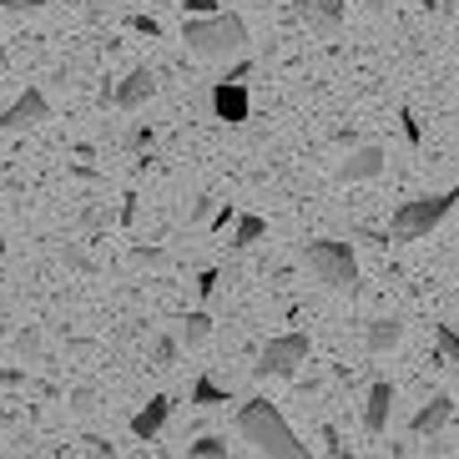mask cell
<instances>
[{
	"label": "cell",
	"instance_id": "277c9868",
	"mask_svg": "<svg viewBox=\"0 0 459 459\" xmlns=\"http://www.w3.org/2000/svg\"><path fill=\"white\" fill-rule=\"evenodd\" d=\"M459 203V187H445V192H424V197H409L399 212H394V238L399 243H419V238H429Z\"/></svg>",
	"mask_w": 459,
	"mask_h": 459
},
{
	"label": "cell",
	"instance_id": "ac0fdd59",
	"mask_svg": "<svg viewBox=\"0 0 459 459\" xmlns=\"http://www.w3.org/2000/svg\"><path fill=\"white\" fill-rule=\"evenodd\" d=\"M147 359H152V368H172L177 359H182V343H177L172 333H162V338H152V349H147Z\"/></svg>",
	"mask_w": 459,
	"mask_h": 459
},
{
	"label": "cell",
	"instance_id": "3957f363",
	"mask_svg": "<svg viewBox=\"0 0 459 459\" xmlns=\"http://www.w3.org/2000/svg\"><path fill=\"white\" fill-rule=\"evenodd\" d=\"M303 263L328 293H353L359 288V257H353L349 243H338V238H318V243L303 247Z\"/></svg>",
	"mask_w": 459,
	"mask_h": 459
},
{
	"label": "cell",
	"instance_id": "cb8c5ba5",
	"mask_svg": "<svg viewBox=\"0 0 459 459\" xmlns=\"http://www.w3.org/2000/svg\"><path fill=\"white\" fill-rule=\"evenodd\" d=\"M132 263H152V268H157V263H167V253H162V247H136Z\"/></svg>",
	"mask_w": 459,
	"mask_h": 459
},
{
	"label": "cell",
	"instance_id": "4316f807",
	"mask_svg": "<svg viewBox=\"0 0 459 459\" xmlns=\"http://www.w3.org/2000/svg\"><path fill=\"white\" fill-rule=\"evenodd\" d=\"M132 30H142V36H157V21H147V15H132Z\"/></svg>",
	"mask_w": 459,
	"mask_h": 459
},
{
	"label": "cell",
	"instance_id": "8992f818",
	"mask_svg": "<svg viewBox=\"0 0 459 459\" xmlns=\"http://www.w3.org/2000/svg\"><path fill=\"white\" fill-rule=\"evenodd\" d=\"M51 122V101H46L41 86H26V91L15 96L11 107L0 111V136H11V132H30V126H41Z\"/></svg>",
	"mask_w": 459,
	"mask_h": 459
},
{
	"label": "cell",
	"instance_id": "6da1fadb",
	"mask_svg": "<svg viewBox=\"0 0 459 459\" xmlns=\"http://www.w3.org/2000/svg\"><path fill=\"white\" fill-rule=\"evenodd\" d=\"M238 434L263 459H313L308 445L293 434V424L283 419V409L273 404V399H243L238 404Z\"/></svg>",
	"mask_w": 459,
	"mask_h": 459
},
{
	"label": "cell",
	"instance_id": "7402d4cb",
	"mask_svg": "<svg viewBox=\"0 0 459 459\" xmlns=\"http://www.w3.org/2000/svg\"><path fill=\"white\" fill-rule=\"evenodd\" d=\"M217 283H222V273H217V268H203V273H197V293H203V298H212Z\"/></svg>",
	"mask_w": 459,
	"mask_h": 459
},
{
	"label": "cell",
	"instance_id": "44dd1931",
	"mask_svg": "<svg viewBox=\"0 0 459 459\" xmlns=\"http://www.w3.org/2000/svg\"><path fill=\"white\" fill-rule=\"evenodd\" d=\"M46 5H56V0H0V11H15V15H26V11H46Z\"/></svg>",
	"mask_w": 459,
	"mask_h": 459
},
{
	"label": "cell",
	"instance_id": "7c38bea8",
	"mask_svg": "<svg viewBox=\"0 0 459 459\" xmlns=\"http://www.w3.org/2000/svg\"><path fill=\"white\" fill-rule=\"evenodd\" d=\"M449 419H455V399H449V394H434L429 404H424V409L414 414V434H419V439H424V434L434 439V434L445 429Z\"/></svg>",
	"mask_w": 459,
	"mask_h": 459
},
{
	"label": "cell",
	"instance_id": "603a6c76",
	"mask_svg": "<svg viewBox=\"0 0 459 459\" xmlns=\"http://www.w3.org/2000/svg\"><path fill=\"white\" fill-rule=\"evenodd\" d=\"M15 349H21V353H30V359H36V353H41V333H36V328H26V333L15 338Z\"/></svg>",
	"mask_w": 459,
	"mask_h": 459
},
{
	"label": "cell",
	"instance_id": "7a4b0ae2",
	"mask_svg": "<svg viewBox=\"0 0 459 459\" xmlns=\"http://www.w3.org/2000/svg\"><path fill=\"white\" fill-rule=\"evenodd\" d=\"M182 41L197 61H228V56L247 51V26L243 15L232 11H212V15H187L182 21Z\"/></svg>",
	"mask_w": 459,
	"mask_h": 459
},
{
	"label": "cell",
	"instance_id": "f1b7e54d",
	"mask_svg": "<svg viewBox=\"0 0 459 459\" xmlns=\"http://www.w3.org/2000/svg\"><path fill=\"white\" fill-rule=\"evenodd\" d=\"M0 257H5V232H0Z\"/></svg>",
	"mask_w": 459,
	"mask_h": 459
},
{
	"label": "cell",
	"instance_id": "d6986e66",
	"mask_svg": "<svg viewBox=\"0 0 459 459\" xmlns=\"http://www.w3.org/2000/svg\"><path fill=\"white\" fill-rule=\"evenodd\" d=\"M187 459H228V439L222 434H203L197 445H187Z\"/></svg>",
	"mask_w": 459,
	"mask_h": 459
},
{
	"label": "cell",
	"instance_id": "d4e9b609",
	"mask_svg": "<svg viewBox=\"0 0 459 459\" xmlns=\"http://www.w3.org/2000/svg\"><path fill=\"white\" fill-rule=\"evenodd\" d=\"M26 384V368H0V389H21Z\"/></svg>",
	"mask_w": 459,
	"mask_h": 459
},
{
	"label": "cell",
	"instance_id": "5bb4252c",
	"mask_svg": "<svg viewBox=\"0 0 459 459\" xmlns=\"http://www.w3.org/2000/svg\"><path fill=\"white\" fill-rule=\"evenodd\" d=\"M177 343H182V349H203L207 338H212V313L207 308H192L187 318H182V324H177Z\"/></svg>",
	"mask_w": 459,
	"mask_h": 459
},
{
	"label": "cell",
	"instance_id": "ba28073f",
	"mask_svg": "<svg viewBox=\"0 0 459 459\" xmlns=\"http://www.w3.org/2000/svg\"><path fill=\"white\" fill-rule=\"evenodd\" d=\"M172 409H177V399H172V394H152V399H147V409H136V414H132V434H136V439H157V434L167 429V419H172Z\"/></svg>",
	"mask_w": 459,
	"mask_h": 459
},
{
	"label": "cell",
	"instance_id": "52a82bcc",
	"mask_svg": "<svg viewBox=\"0 0 459 459\" xmlns=\"http://www.w3.org/2000/svg\"><path fill=\"white\" fill-rule=\"evenodd\" d=\"M212 111H217V122H228V126H243L247 122V86L243 82H212Z\"/></svg>",
	"mask_w": 459,
	"mask_h": 459
},
{
	"label": "cell",
	"instance_id": "9a60e30c",
	"mask_svg": "<svg viewBox=\"0 0 459 459\" xmlns=\"http://www.w3.org/2000/svg\"><path fill=\"white\" fill-rule=\"evenodd\" d=\"M399 338H404V324H399V318H374L364 343H368V353H389V349H399Z\"/></svg>",
	"mask_w": 459,
	"mask_h": 459
},
{
	"label": "cell",
	"instance_id": "4fadbf2b",
	"mask_svg": "<svg viewBox=\"0 0 459 459\" xmlns=\"http://www.w3.org/2000/svg\"><path fill=\"white\" fill-rule=\"evenodd\" d=\"M378 172H384V147H359L349 162L338 167V177H343V182H374Z\"/></svg>",
	"mask_w": 459,
	"mask_h": 459
},
{
	"label": "cell",
	"instance_id": "e0dca14e",
	"mask_svg": "<svg viewBox=\"0 0 459 459\" xmlns=\"http://www.w3.org/2000/svg\"><path fill=\"white\" fill-rule=\"evenodd\" d=\"M263 232H268V222H263L257 212H238V217H232V247H238V253H247L253 243H263Z\"/></svg>",
	"mask_w": 459,
	"mask_h": 459
},
{
	"label": "cell",
	"instance_id": "484cf974",
	"mask_svg": "<svg viewBox=\"0 0 459 459\" xmlns=\"http://www.w3.org/2000/svg\"><path fill=\"white\" fill-rule=\"evenodd\" d=\"M324 439H328V445H333V459H353L349 449L338 445V429H333V424H324Z\"/></svg>",
	"mask_w": 459,
	"mask_h": 459
},
{
	"label": "cell",
	"instance_id": "83f0119b",
	"mask_svg": "<svg viewBox=\"0 0 459 459\" xmlns=\"http://www.w3.org/2000/svg\"><path fill=\"white\" fill-rule=\"evenodd\" d=\"M132 147H152V126H136V132H132Z\"/></svg>",
	"mask_w": 459,
	"mask_h": 459
},
{
	"label": "cell",
	"instance_id": "8fae6325",
	"mask_svg": "<svg viewBox=\"0 0 459 459\" xmlns=\"http://www.w3.org/2000/svg\"><path fill=\"white\" fill-rule=\"evenodd\" d=\"M152 91H157V76H152L147 66H136L132 76H126V82L117 86V107H122V111L147 107V101H152Z\"/></svg>",
	"mask_w": 459,
	"mask_h": 459
},
{
	"label": "cell",
	"instance_id": "5b68a950",
	"mask_svg": "<svg viewBox=\"0 0 459 459\" xmlns=\"http://www.w3.org/2000/svg\"><path fill=\"white\" fill-rule=\"evenodd\" d=\"M308 333H283V338H268L263 353H257L253 374L257 378H293L298 364H308Z\"/></svg>",
	"mask_w": 459,
	"mask_h": 459
},
{
	"label": "cell",
	"instance_id": "ffe728a7",
	"mask_svg": "<svg viewBox=\"0 0 459 459\" xmlns=\"http://www.w3.org/2000/svg\"><path fill=\"white\" fill-rule=\"evenodd\" d=\"M434 343H439V353H445V364L459 368V333H455V328L439 324V328H434Z\"/></svg>",
	"mask_w": 459,
	"mask_h": 459
},
{
	"label": "cell",
	"instance_id": "9c48e42d",
	"mask_svg": "<svg viewBox=\"0 0 459 459\" xmlns=\"http://www.w3.org/2000/svg\"><path fill=\"white\" fill-rule=\"evenodd\" d=\"M293 11L308 30H338L343 15H349V0H298Z\"/></svg>",
	"mask_w": 459,
	"mask_h": 459
},
{
	"label": "cell",
	"instance_id": "30bf717a",
	"mask_svg": "<svg viewBox=\"0 0 459 459\" xmlns=\"http://www.w3.org/2000/svg\"><path fill=\"white\" fill-rule=\"evenodd\" d=\"M394 384L389 378H374V389H368V399H364V429L368 434H384L389 429V414H394Z\"/></svg>",
	"mask_w": 459,
	"mask_h": 459
},
{
	"label": "cell",
	"instance_id": "2e32d148",
	"mask_svg": "<svg viewBox=\"0 0 459 459\" xmlns=\"http://www.w3.org/2000/svg\"><path fill=\"white\" fill-rule=\"evenodd\" d=\"M187 404H203V409H217V404H232V394L217 384L212 374H197L192 378V389H187Z\"/></svg>",
	"mask_w": 459,
	"mask_h": 459
}]
</instances>
